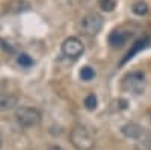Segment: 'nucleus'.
Here are the masks:
<instances>
[{"instance_id": "4", "label": "nucleus", "mask_w": 151, "mask_h": 150, "mask_svg": "<svg viewBox=\"0 0 151 150\" xmlns=\"http://www.w3.org/2000/svg\"><path fill=\"white\" fill-rule=\"evenodd\" d=\"M60 50H62V55H64L65 58L76 61V59H79L83 55L85 46H83V43L79 38H76V36H70V38H67L64 43H62Z\"/></svg>"}, {"instance_id": "1", "label": "nucleus", "mask_w": 151, "mask_h": 150, "mask_svg": "<svg viewBox=\"0 0 151 150\" xmlns=\"http://www.w3.org/2000/svg\"><path fill=\"white\" fill-rule=\"evenodd\" d=\"M70 140L71 144L77 150H92L95 146V136L91 133L89 129L82 126V124H77V126L73 128L70 133Z\"/></svg>"}, {"instance_id": "18", "label": "nucleus", "mask_w": 151, "mask_h": 150, "mask_svg": "<svg viewBox=\"0 0 151 150\" xmlns=\"http://www.w3.org/2000/svg\"><path fill=\"white\" fill-rule=\"evenodd\" d=\"M0 149H2V135H0Z\"/></svg>"}, {"instance_id": "12", "label": "nucleus", "mask_w": 151, "mask_h": 150, "mask_svg": "<svg viewBox=\"0 0 151 150\" xmlns=\"http://www.w3.org/2000/svg\"><path fill=\"white\" fill-rule=\"evenodd\" d=\"M95 78V70L89 65H85L80 68V79L85 80V82H89Z\"/></svg>"}, {"instance_id": "11", "label": "nucleus", "mask_w": 151, "mask_h": 150, "mask_svg": "<svg viewBox=\"0 0 151 150\" xmlns=\"http://www.w3.org/2000/svg\"><path fill=\"white\" fill-rule=\"evenodd\" d=\"M136 150H151V132H144V135L137 140Z\"/></svg>"}, {"instance_id": "7", "label": "nucleus", "mask_w": 151, "mask_h": 150, "mask_svg": "<svg viewBox=\"0 0 151 150\" xmlns=\"http://www.w3.org/2000/svg\"><path fill=\"white\" fill-rule=\"evenodd\" d=\"M18 105V99L12 94H0V112H8L15 109Z\"/></svg>"}, {"instance_id": "3", "label": "nucleus", "mask_w": 151, "mask_h": 150, "mask_svg": "<svg viewBox=\"0 0 151 150\" xmlns=\"http://www.w3.org/2000/svg\"><path fill=\"white\" fill-rule=\"evenodd\" d=\"M15 118L23 128H35L41 123V112L32 106H23L15 111Z\"/></svg>"}, {"instance_id": "10", "label": "nucleus", "mask_w": 151, "mask_h": 150, "mask_svg": "<svg viewBox=\"0 0 151 150\" xmlns=\"http://www.w3.org/2000/svg\"><path fill=\"white\" fill-rule=\"evenodd\" d=\"M132 12L134 15H139V17H144L150 12V6L144 2V0H139V2H134L132 5Z\"/></svg>"}, {"instance_id": "14", "label": "nucleus", "mask_w": 151, "mask_h": 150, "mask_svg": "<svg viewBox=\"0 0 151 150\" xmlns=\"http://www.w3.org/2000/svg\"><path fill=\"white\" fill-rule=\"evenodd\" d=\"M17 62H18V65H21V67H32L33 65V59L27 53H20L18 58H17Z\"/></svg>"}, {"instance_id": "19", "label": "nucleus", "mask_w": 151, "mask_h": 150, "mask_svg": "<svg viewBox=\"0 0 151 150\" xmlns=\"http://www.w3.org/2000/svg\"><path fill=\"white\" fill-rule=\"evenodd\" d=\"M150 118H151V114H150Z\"/></svg>"}, {"instance_id": "16", "label": "nucleus", "mask_w": 151, "mask_h": 150, "mask_svg": "<svg viewBox=\"0 0 151 150\" xmlns=\"http://www.w3.org/2000/svg\"><path fill=\"white\" fill-rule=\"evenodd\" d=\"M129 106V103L125 100H115L112 105H110V111H122Z\"/></svg>"}, {"instance_id": "15", "label": "nucleus", "mask_w": 151, "mask_h": 150, "mask_svg": "<svg viewBox=\"0 0 151 150\" xmlns=\"http://www.w3.org/2000/svg\"><path fill=\"white\" fill-rule=\"evenodd\" d=\"M116 6L115 0H100V8H101L104 12H112Z\"/></svg>"}, {"instance_id": "17", "label": "nucleus", "mask_w": 151, "mask_h": 150, "mask_svg": "<svg viewBox=\"0 0 151 150\" xmlns=\"http://www.w3.org/2000/svg\"><path fill=\"white\" fill-rule=\"evenodd\" d=\"M48 150H65V149H62L60 146H52V147H50Z\"/></svg>"}, {"instance_id": "13", "label": "nucleus", "mask_w": 151, "mask_h": 150, "mask_svg": "<svg viewBox=\"0 0 151 150\" xmlns=\"http://www.w3.org/2000/svg\"><path fill=\"white\" fill-rule=\"evenodd\" d=\"M97 106H98V100H97L95 94H88L85 97V108L88 111H94V109H97Z\"/></svg>"}, {"instance_id": "5", "label": "nucleus", "mask_w": 151, "mask_h": 150, "mask_svg": "<svg viewBox=\"0 0 151 150\" xmlns=\"http://www.w3.org/2000/svg\"><path fill=\"white\" fill-rule=\"evenodd\" d=\"M103 24H104V20L98 12H89V14L85 15L83 20H82V29H83L85 33L95 36L103 29Z\"/></svg>"}, {"instance_id": "6", "label": "nucleus", "mask_w": 151, "mask_h": 150, "mask_svg": "<svg viewBox=\"0 0 151 150\" xmlns=\"http://www.w3.org/2000/svg\"><path fill=\"white\" fill-rule=\"evenodd\" d=\"M121 132L124 136H127V138H132V140H139L141 136L144 135L145 129L141 126V124H136V123H127L124 124V126L121 128Z\"/></svg>"}, {"instance_id": "8", "label": "nucleus", "mask_w": 151, "mask_h": 150, "mask_svg": "<svg viewBox=\"0 0 151 150\" xmlns=\"http://www.w3.org/2000/svg\"><path fill=\"white\" fill-rule=\"evenodd\" d=\"M129 38V33L127 32H124V30H115V32H112L109 35V44L113 46V47H121L125 44V41H127Z\"/></svg>"}, {"instance_id": "9", "label": "nucleus", "mask_w": 151, "mask_h": 150, "mask_svg": "<svg viewBox=\"0 0 151 150\" xmlns=\"http://www.w3.org/2000/svg\"><path fill=\"white\" fill-rule=\"evenodd\" d=\"M148 44H150V38H147V36H144V38H141V40H137V41L134 43V46L132 47V50L127 53V56L122 58V62H121V64H125V62H127L130 58H133L136 53H139L141 50H142V49H145Z\"/></svg>"}, {"instance_id": "2", "label": "nucleus", "mask_w": 151, "mask_h": 150, "mask_svg": "<svg viewBox=\"0 0 151 150\" xmlns=\"http://www.w3.org/2000/svg\"><path fill=\"white\" fill-rule=\"evenodd\" d=\"M122 90L127 91L130 94H142L145 91V85H147V79L145 74L142 71H133L129 73L127 76H124V79L121 80Z\"/></svg>"}]
</instances>
